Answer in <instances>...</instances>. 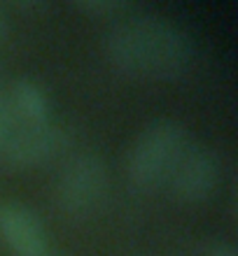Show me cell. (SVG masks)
<instances>
[{"label": "cell", "instance_id": "4", "mask_svg": "<svg viewBox=\"0 0 238 256\" xmlns=\"http://www.w3.org/2000/svg\"><path fill=\"white\" fill-rule=\"evenodd\" d=\"M222 182V163L205 144L189 142L170 172L166 189L182 205H201L210 200Z\"/></svg>", "mask_w": 238, "mask_h": 256}, {"label": "cell", "instance_id": "10", "mask_svg": "<svg viewBox=\"0 0 238 256\" xmlns=\"http://www.w3.org/2000/svg\"><path fill=\"white\" fill-rule=\"evenodd\" d=\"M201 256H238V250L229 240H210V242H205Z\"/></svg>", "mask_w": 238, "mask_h": 256}, {"label": "cell", "instance_id": "5", "mask_svg": "<svg viewBox=\"0 0 238 256\" xmlns=\"http://www.w3.org/2000/svg\"><path fill=\"white\" fill-rule=\"evenodd\" d=\"M68 144V130L54 119L38 126H19L0 144V163L12 170L40 168L61 156Z\"/></svg>", "mask_w": 238, "mask_h": 256}, {"label": "cell", "instance_id": "2", "mask_svg": "<svg viewBox=\"0 0 238 256\" xmlns=\"http://www.w3.org/2000/svg\"><path fill=\"white\" fill-rule=\"evenodd\" d=\"M189 130L175 119H154L136 135L124 161V175L136 191L166 189L170 172L189 147Z\"/></svg>", "mask_w": 238, "mask_h": 256}, {"label": "cell", "instance_id": "11", "mask_svg": "<svg viewBox=\"0 0 238 256\" xmlns=\"http://www.w3.org/2000/svg\"><path fill=\"white\" fill-rule=\"evenodd\" d=\"M7 33H10V19H7L5 10L0 7V42L7 38Z\"/></svg>", "mask_w": 238, "mask_h": 256}, {"label": "cell", "instance_id": "8", "mask_svg": "<svg viewBox=\"0 0 238 256\" xmlns=\"http://www.w3.org/2000/svg\"><path fill=\"white\" fill-rule=\"evenodd\" d=\"M77 10L96 19H119L124 12H129L126 2H117V0H82L77 2Z\"/></svg>", "mask_w": 238, "mask_h": 256}, {"label": "cell", "instance_id": "7", "mask_svg": "<svg viewBox=\"0 0 238 256\" xmlns=\"http://www.w3.org/2000/svg\"><path fill=\"white\" fill-rule=\"evenodd\" d=\"M17 126H38L52 122V102L38 82L19 77L3 91Z\"/></svg>", "mask_w": 238, "mask_h": 256}, {"label": "cell", "instance_id": "3", "mask_svg": "<svg viewBox=\"0 0 238 256\" xmlns=\"http://www.w3.org/2000/svg\"><path fill=\"white\" fill-rule=\"evenodd\" d=\"M110 170L96 152H77L63 163L54 184L56 205L68 219H89L105 205Z\"/></svg>", "mask_w": 238, "mask_h": 256}, {"label": "cell", "instance_id": "6", "mask_svg": "<svg viewBox=\"0 0 238 256\" xmlns=\"http://www.w3.org/2000/svg\"><path fill=\"white\" fill-rule=\"evenodd\" d=\"M0 244L10 256H52L42 219L19 200H0Z\"/></svg>", "mask_w": 238, "mask_h": 256}, {"label": "cell", "instance_id": "9", "mask_svg": "<svg viewBox=\"0 0 238 256\" xmlns=\"http://www.w3.org/2000/svg\"><path fill=\"white\" fill-rule=\"evenodd\" d=\"M17 128L19 126H17V122H14L12 112H10V108H7L5 96H3V91H0V144H3Z\"/></svg>", "mask_w": 238, "mask_h": 256}, {"label": "cell", "instance_id": "1", "mask_svg": "<svg viewBox=\"0 0 238 256\" xmlns=\"http://www.w3.org/2000/svg\"><path fill=\"white\" fill-rule=\"evenodd\" d=\"M103 52L117 72L145 82L180 80L194 61L189 35L157 14L119 16L105 33Z\"/></svg>", "mask_w": 238, "mask_h": 256}, {"label": "cell", "instance_id": "12", "mask_svg": "<svg viewBox=\"0 0 238 256\" xmlns=\"http://www.w3.org/2000/svg\"><path fill=\"white\" fill-rule=\"evenodd\" d=\"M0 91H3V88H0Z\"/></svg>", "mask_w": 238, "mask_h": 256}]
</instances>
